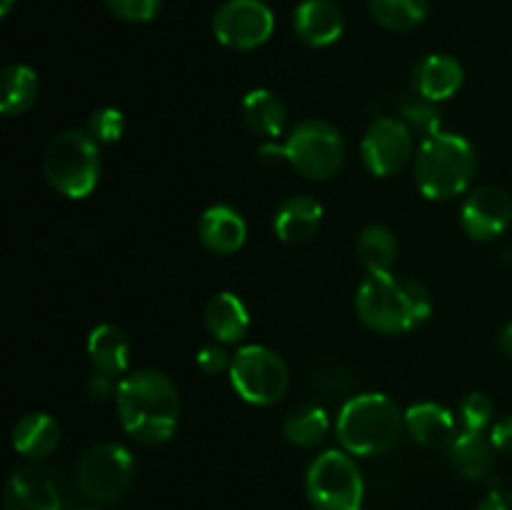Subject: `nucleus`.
<instances>
[{
    "mask_svg": "<svg viewBox=\"0 0 512 510\" xmlns=\"http://www.w3.org/2000/svg\"><path fill=\"white\" fill-rule=\"evenodd\" d=\"M115 408L130 438L160 445L178 428L180 395L173 380L160 370H135L118 383Z\"/></svg>",
    "mask_w": 512,
    "mask_h": 510,
    "instance_id": "nucleus-1",
    "label": "nucleus"
},
{
    "mask_svg": "<svg viewBox=\"0 0 512 510\" xmlns=\"http://www.w3.org/2000/svg\"><path fill=\"white\" fill-rule=\"evenodd\" d=\"M355 313L370 330L403 335L423 325L433 313V300L425 285L408 275L373 273L355 293Z\"/></svg>",
    "mask_w": 512,
    "mask_h": 510,
    "instance_id": "nucleus-2",
    "label": "nucleus"
},
{
    "mask_svg": "<svg viewBox=\"0 0 512 510\" xmlns=\"http://www.w3.org/2000/svg\"><path fill=\"white\" fill-rule=\"evenodd\" d=\"M478 170L473 143L458 133H435L415 150V185L430 200H450L470 188Z\"/></svg>",
    "mask_w": 512,
    "mask_h": 510,
    "instance_id": "nucleus-3",
    "label": "nucleus"
},
{
    "mask_svg": "<svg viewBox=\"0 0 512 510\" xmlns=\"http://www.w3.org/2000/svg\"><path fill=\"white\" fill-rule=\"evenodd\" d=\"M403 428L405 413H400L395 400L383 393H360L350 398L340 408L335 423L345 453L360 458L388 453L398 443Z\"/></svg>",
    "mask_w": 512,
    "mask_h": 510,
    "instance_id": "nucleus-4",
    "label": "nucleus"
},
{
    "mask_svg": "<svg viewBox=\"0 0 512 510\" xmlns=\"http://www.w3.org/2000/svg\"><path fill=\"white\" fill-rule=\"evenodd\" d=\"M48 183L65 198H85L100 178L98 143L88 130H63L48 143L43 155Z\"/></svg>",
    "mask_w": 512,
    "mask_h": 510,
    "instance_id": "nucleus-5",
    "label": "nucleus"
},
{
    "mask_svg": "<svg viewBox=\"0 0 512 510\" xmlns=\"http://www.w3.org/2000/svg\"><path fill=\"white\" fill-rule=\"evenodd\" d=\"M305 490L315 510H363V473L343 450H325L310 463Z\"/></svg>",
    "mask_w": 512,
    "mask_h": 510,
    "instance_id": "nucleus-6",
    "label": "nucleus"
},
{
    "mask_svg": "<svg viewBox=\"0 0 512 510\" xmlns=\"http://www.w3.org/2000/svg\"><path fill=\"white\" fill-rule=\"evenodd\" d=\"M228 373L235 393L253 405H275L290 388L288 363L265 345H243Z\"/></svg>",
    "mask_w": 512,
    "mask_h": 510,
    "instance_id": "nucleus-7",
    "label": "nucleus"
},
{
    "mask_svg": "<svg viewBox=\"0 0 512 510\" xmlns=\"http://www.w3.org/2000/svg\"><path fill=\"white\" fill-rule=\"evenodd\" d=\"M135 460L125 445L98 443L83 453L78 463V488L93 503H115L133 485Z\"/></svg>",
    "mask_w": 512,
    "mask_h": 510,
    "instance_id": "nucleus-8",
    "label": "nucleus"
},
{
    "mask_svg": "<svg viewBox=\"0 0 512 510\" xmlns=\"http://www.w3.org/2000/svg\"><path fill=\"white\" fill-rule=\"evenodd\" d=\"M285 160L310 180H328L345 160L343 135L325 120H305L295 125L285 140Z\"/></svg>",
    "mask_w": 512,
    "mask_h": 510,
    "instance_id": "nucleus-9",
    "label": "nucleus"
},
{
    "mask_svg": "<svg viewBox=\"0 0 512 510\" xmlns=\"http://www.w3.org/2000/svg\"><path fill=\"white\" fill-rule=\"evenodd\" d=\"M213 35L220 45L233 50H253L268 43L275 15L263 0H225L213 13Z\"/></svg>",
    "mask_w": 512,
    "mask_h": 510,
    "instance_id": "nucleus-10",
    "label": "nucleus"
},
{
    "mask_svg": "<svg viewBox=\"0 0 512 510\" xmlns=\"http://www.w3.org/2000/svg\"><path fill=\"white\" fill-rule=\"evenodd\" d=\"M360 153L370 173L378 178H390L400 173L410 158H415L413 133L400 118H378L365 130Z\"/></svg>",
    "mask_w": 512,
    "mask_h": 510,
    "instance_id": "nucleus-11",
    "label": "nucleus"
},
{
    "mask_svg": "<svg viewBox=\"0 0 512 510\" xmlns=\"http://www.w3.org/2000/svg\"><path fill=\"white\" fill-rule=\"evenodd\" d=\"M5 510H68L63 478L43 465H23L5 485Z\"/></svg>",
    "mask_w": 512,
    "mask_h": 510,
    "instance_id": "nucleus-12",
    "label": "nucleus"
},
{
    "mask_svg": "<svg viewBox=\"0 0 512 510\" xmlns=\"http://www.w3.org/2000/svg\"><path fill=\"white\" fill-rule=\"evenodd\" d=\"M512 223V200L498 185H480L470 190L460 208V225L465 235L473 240L488 243L500 238Z\"/></svg>",
    "mask_w": 512,
    "mask_h": 510,
    "instance_id": "nucleus-13",
    "label": "nucleus"
},
{
    "mask_svg": "<svg viewBox=\"0 0 512 510\" xmlns=\"http://www.w3.org/2000/svg\"><path fill=\"white\" fill-rule=\"evenodd\" d=\"M295 35L310 48L333 45L345 30V15L335 0H303L293 15Z\"/></svg>",
    "mask_w": 512,
    "mask_h": 510,
    "instance_id": "nucleus-14",
    "label": "nucleus"
},
{
    "mask_svg": "<svg viewBox=\"0 0 512 510\" xmlns=\"http://www.w3.org/2000/svg\"><path fill=\"white\" fill-rule=\"evenodd\" d=\"M463 78L465 70L458 58L448 53H433L420 60V63H415L410 83H413L415 95L440 103V100H448L458 93Z\"/></svg>",
    "mask_w": 512,
    "mask_h": 510,
    "instance_id": "nucleus-15",
    "label": "nucleus"
},
{
    "mask_svg": "<svg viewBox=\"0 0 512 510\" xmlns=\"http://www.w3.org/2000/svg\"><path fill=\"white\" fill-rule=\"evenodd\" d=\"M198 238L210 253L233 255L243 248L248 238L245 218L230 205H210L198 223Z\"/></svg>",
    "mask_w": 512,
    "mask_h": 510,
    "instance_id": "nucleus-16",
    "label": "nucleus"
},
{
    "mask_svg": "<svg viewBox=\"0 0 512 510\" xmlns=\"http://www.w3.org/2000/svg\"><path fill=\"white\" fill-rule=\"evenodd\" d=\"M405 430L425 448H450L458 438L455 415L440 403H415L405 410Z\"/></svg>",
    "mask_w": 512,
    "mask_h": 510,
    "instance_id": "nucleus-17",
    "label": "nucleus"
},
{
    "mask_svg": "<svg viewBox=\"0 0 512 510\" xmlns=\"http://www.w3.org/2000/svg\"><path fill=\"white\" fill-rule=\"evenodd\" d=\"M320 223H323V205L313 198V195H290L283 200L273 218L275 235L283 243H305L318 233Z\"/></svg>",
    "mask_w": 512,
    "mask_h": 510,
    "instance_id": "nucleus-18",
    "label": "nucleus"
},
{
    "mask_svg": "<svg viewBox=\"0 0 512 510\" xmlns=\"http://www.w3.org/2000/svg\"><path fill=\"white\" fill-rule=\"evenodd\" d=\"M205 328L220 345L238 343L248 335L250 313L235 293H215L203 310Z\"/></svg>",
    "mask_w": 512,
    "mask_h": 510,
    "instance_id": "nucleus-19",
    "label": "nucleus"
},
{
    "mask_svg": "<svg viewBox=\"0 0 512 510\" xmlns=\"http://www.w3.org/2000/svg\"><path fill=\"white\" fill-rule=\"evenodd\" d=\"M60 425L48 413H28L13 425V448L30 460H43L60 445Z\"/></svg>",
    "mask_w": 512,
    "mask_h": 510,
    "instance_id": "nucleus-20",
    "label": "nucleus"
},
{
    "mask_svg": "<svg viewBox=\"0 0 512 510\" xmlns=\"http://www.w3.org/2000/svg\"><path fill=\"white\" fill-rule=\"evenodd\" d=\"M495 448L493 438L478 430H463L450 445V458L458 473L468 480H483L495 465Z\"/></svg>",
    "mask_w": 512,
    "mask_h": 510,
    "instance_id": "nucleus-21",
    "label": "nucleus"
},
{
    "mask_svg": "<svg viewBox=\"0 0 512 510\" xmlns=\"http://www.w3.org/2000/svg\"><path fill=\"white\" fill-rule=\"evenodd\" d=\"M88 355L95 370L108 375H120L128 370L130 343L128 335L118 325L103 323L88 335Z\"/></svg>",
    "mask_w": 512,
    "mask_h": 510,
    "instance_id": "nucleus-22",
    "label": "nucleus"
},
{
    "mask_svg": "<svg viewBox=\"0 0 512 510\" xmlns=\"http://www.w3.org/2000/svg\"><path fill=\"white\" fill-rule=\"evenodd\" d=\"M240 115H243L245 128L263 138H275L285 128V105L273 90H250L240 105Z\"/></svg>",
    "mask_w": 512,
    "mask_h": 510,
    "instance_id": "nucleus-23",
    "label": "nucleus"
},
{
    "mask_svg": "<svg viewBox=\"0 0 512 510\" xmlns=\"http://www.w3.org/2000/svg\"><path fill=\"white\" fill-rule=\"evenodd\" d=\"M40 80L28 65H8L0 75V110L3 115H20L38 100Z\"/></svg>",
    "mask_w": 512,
    "mask_h": 510,
    "instance_id": "nucleus-24",
    "label": "nucleus"
},
{
    "mask_svg": "<svg viewBox=\"0 0 512 510\" xmlns=\"http://www.w3.org/2000/svg\"><path fill=\"white\" fill-rule=\"evenodd\" d=\"M355 253H358V260L370 275L388 273V270H393L395 260H398V238L385 225H368L358 235Z\"/></svg>",
    "mask_w": 512,
    "mask_h": 510,
    "instance_id": "nucleus-25",
    "label": "nucleus"
},
{
    "mask_svg": "<svg viewBox=\"0 0 512 510\" xmlns=\"http://www.w3.org/2000/svg\"><path fill=\"white\" fill-rule=\"evenodd\" d=\"M328 430V413H325L323 408H318V405H300V408H295L283 423L285 440L298 445V448H313V445L323 443Z\"/></svg>",
    "mask_w": 512,
    "mask_h": 510,
    "instance_id": "nucleus-26",
    "label": "nucleus"
},
{
    "mask_svg": "<svg viewBox=\"0 0 512 510\" xmlns=\"http://www.w3.org/2000/svg\"><path fill=\"white\" fill-rule=\"evenodd\" d=\"M370 18L385 30H413L428 18V0H368Z\"/></svg>",
    "mask_w": 512,
    "mask_h": 510,
    "instance_id": "nucleus-27",
    "label": "nucleus"
},
{
    "mask_svg": "<svg viewBox=\"0 0 512 510\" xmlns=\"http://www.w3.org/2000/svg\"><path fill=\"white\" fill-rule=\"evenodd\" d=\"M400 120L408 125L413 135H423V140L440 133L438 108H435L433 100H425L420 95L403 100V105H400Z\"/></svg>",
    "mask_w": 512,
    "mask_h": 510,
    "instance_id": "nucleus-28",
    "label": "nucleus"
},
{
    "mask_svg": "<svg viewBox=\"0 0 512 510\" xmlns=\"http://www.w3.org/2000/svg\"><path fill=\"white\" fill-rule=\"evenodd\" d=\"M495 405L485 393H468L460 400V420H463L465 430H478L485 433L490 423H493Z\"/></svg>",
    "mask_w": 512,
    "mask_h": 510,
    "instance_id": "nucleus-29",
    "label": "nucleus"
},
{
    "mask_svg": "<svg viewBox=\"0 0 512 510\" xmlns=\"http://www.w3.org/2000/svg\"><path fill=\"white\" fill-rule=\"evenodd\" d=\"M125 118L118 108H98L88 118V133L93 135L95 143H115L123 138Z\"/></svg>",
    "mask_w": 512,
    "mask_h": 510,
    "instance_id": "nucleus-30",
    "label": "nucleus"
},
{
    "mask_svg": "<svg viewBox=\"0 0 512 510\" xmlns=\"http://www.w3.org/2000/svg\"><path fill=\"white\" fill-rule=\"evenodd\" d=\"M110 13L128 23H148L163 8V0H105Z\"/></svg>",
    "mask_w": 512,
    "mask_h": 510,
    "instance_id": "nucleus-31",
    "label": "nucleus"
},
{
    "mask_svg": "<svg viewBox=\"0 0 512 510\" xmlns=\"http://www.w3.org/2000/svg\"><path fill=\"white\" fill-rule=\"evenodd\" d=\"M195 363H198V368L203 370V373L218 375V373H225V370H230L233 358L225 353L223 345H205V348L198 350V358H195Z\"/></svg>",
    "mask_w": 512,
    "mask_h": 510,
    "instance_id": "nucleus-32",
    "label": "nucleus"
},
{
    "mask_svg": "<svg viewBox=\"0 0 512 510\" xmlns=\"http://www.w3.org/2000/svg\"><path fill=\"white\" fill-rule=\"evenodd\" d=\"M85 390H88V395L93 400H108L110 395L115 398V393H118V385H115L113 375L95 370V373L88 378V383H85Z\"/></svg>",
    "mask_w": 512,
    "mask_h": 510,
    "instance_id": "nucleus-33",
    "label": "nucleus"
},
{
    "mask_svg": "<svg viewBox=\"0 0 512 510\" xmlns=\"http://www.w3.org/2000/svg\"><path fill=\"white\" fill-rule=\"evenodd\" d=\"M490 438H493L498 453L512 455V415H505L503 420H498V423L493 425Z\"/></svg>",
    "mask_w": 512,
    "mask_h": 510,
    "instance_id": "nucleus-34",
    "label": "nucleus"
},
{
    "mask_svg": "<svg viewBox=\"0 0 512 510\" xmlns=\"http://www.w3.org/2000/svg\"><path fill=\"white\" fill-rule=\"evenodd\" d=\"M475 510H512V493L510 490H490Z\"/></svg>",
    "mask_w": 512,
    "mask_h": 510,
    "instance_id": "nucleus-35",
    "label": "nucleus"
},
{
    "mask_svg": "<svg viewBox=\"0 0 512 510\" xmlns=\"http://www.w3.org/2000/svg\"><path fill=\"white\" fill-rule=\"evenodd\" d=\"M258 158H260V163H265V165L288 163V160H285V148L283 145H275V143H265L263 148L258 150Z\"/></svg>",
    "mask_w": 512,
    "mask_h": 510,
    "instance_id": "nucleus-36",
    "label": "nucleus"
},
{
    "mask_svg": "<svg viewBox=\"0 0 512 510\" xmlns=\"http://www.w3.org/2000/svg\"><path fill=\"white\" fill-rule=\"evenodd\" d=\"M498 345H500V350H503V353L508 355V358H512V320H510L508 325H505L503 330H500Z\"/></svg>",
    "mask_w": 512,
    "mask_h": 510,
    "instance_id": "nucleus-37",
    "label": "nucleus"
},
{
    "mask_svg": "<svg viewBox=\"0 0 512 510\" xmlns=\"http://www.w3.org/2000/svg\"><path fill=\"white\" fill-rule=\"evenodd\" d=\"M13 3H15V0H3V5H0V13L8 15L10 8H13Z\"/></svg>",
    "mask_w": 512,
    "mask_h": 510,
    "instance_id": "nucleus-38",
    "label": "nucleus"
},
{
    "mask_svg": "<svg viewBox=\"0 0 512 510\" xmlns=\"http://www.w3.org/2000/svg\"><path fill=\"white\" fill-rule=\"evenodd\" d=\"M78 510H98V508H78Z\"/></svg>",
    "mask_w": 512,
    "mask_h": 510,
    "instance_id": "nucleus-39",
    "label": "nucleus"
}]
</instances>
